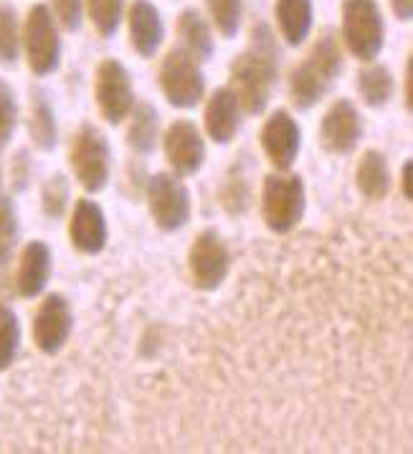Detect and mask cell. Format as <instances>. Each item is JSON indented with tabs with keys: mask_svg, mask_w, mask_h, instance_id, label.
Wrapping results in <instances>:
<instances>
[{
	"mask_svg": "<svg viewBox=\"0 0 413 454\" xmlns=\"http://www.w3.org/2000/svg\"><path fill=\"white\" fill-rule=\"evenodd\" d=\"M221 206L231 216H241L252 208V185H249V178L244 176L241 168H231V173L223 178Z\"/></svg>",
	"mask_w": 413,
	"mask_h": 454,
	"instance_id": "obj_25",
	"label": "cell"
},
{
	"mask_svg": "<svg viewBox=\"0 0 413 454\" xmlns=\"http://www.w3.org/2000/svg\"><path fill=\"white\" fill-rule=\"evenodd\" d=\"M69 163L76 181L87 193L105 191L112 176V150L107 135L97 125H84L74 137Z\"/></svg>",
	"mask_w": 413,
	"mask_h": 454,
	"instance_id": "obj_6",
	"label": "cell"
},
{
	"mask_svg": "<svg viewBox=\"0 0 413 454\" xmlns=\"http://www.w3.org/2000/svg\"><path fill=\"white\" fill-rule=\"evenodd\" d=\"M231 91L246 114H261L269 107L271 91L279 79V46L267 23H256L249 34V46L234 56L231 67Z\"/></svg>",
	"mask_w": 413,
	"mask_h": 454,
	"instance_id": "obj_1",
	"label": "cell"
},
{
	"mask_svg": "<svg viewBox=\"0 0 413 454\" xmlns=\"http://www.w3.org/2000/svg\"><path fill=\"white\" fill-rule=\"evenodd\" d=\"M11 176H13V188H16V191H26L28 178H31V158H28V153H26V150H20L19 155L13 158Z\"/></svg>",
	"mask_w": 413,
	"mask_h": 454,
	"instance_id": "obj_34",
	"label": "cell"
},
{
	"mask_svg": "<svg viewBox=\"0 0 413 454\" xmlns=\"http://www.w3.org/2000/svg\"><path fill=\"white\" fill-rule=\"evenodd\" d=\"M162 150L178 178L196 176L206 163V140L191 120H175L168 125L162 135Z\"/></svg>",
	"mask_w": 413,
	"mask_h": 454,
	"instance_id": "obj_11",
	"label": "cell"
},
{
	"mask_svg": "<svg viewBox=\"0 0 413 454\" xmlns=\"http://www.w3.org/2000/svg\"><path fill=\"white\" fill-rule=\"evenodd\" d=\"M401 193L403 199L411 200V160L401 165Z\"/></svg>",
	"mask_w": 413,
	"mask_h": 454,
	"instance_id": "obj_36",
	"label": "cell"
},
{
	"mask_svg": "<svg viewBox=\"0 0 413 454\" xmlns=\"http://www.w3.org/2000/svg\"><path fill=\"white\" fill-rule=\"evenodd\" d=\"M28 132H31L34 145L43 153L54 150L56 143H58V125H56L54 109L41 91H34V97H31Z\"/></svg>",
	"mask_w": 413,
	"mask_h": 454,
	"instance_id": "obj_24",
	"label": "cell"
},
{
	"mask_svg": "<svg viewBox=\"0 0 413 454\" xmlns=\"http://www.w3.org/2000/svg\"><path fill=\"white\" fill-rule=\"evenodd\" d=\"M345 69V51L340 36L324 28L312 43L309 54L289 72V97L297 109H312L323 99L332 82Z\"/></svg>",
	"mask_w": 413,
	"mask_h": 454,
	"instance_id": "obj_2",
	"label": "cell"
},
{
	"mask_svg": "<svg viewBox=\"0 0 413 454\" xmlns=\"http://www.w3.org/2000/svg\"><path fill=\"white\" fill-rule=\"evenodd\" d=\"M203 122H206L208 137L216 145H229L234 140L238 125H241V105H238L231 87H221L208 97Z\"/></svg>",
	"mask_w": 413,
	"mask_h": 454,
	"instance_id": "obj_18",
	"label": "cell"
},
{
	"mask_svg": "<svg viewBox=\"0 0 413 454\" xmlns=\"http://www.w3.org/2000/svg\"><path fill=\"white\" fill-rule=\"evenodd\" d=\"M355 185L368 200H383L391 191V168L380 150H365L355 168Z\"/></svg>",
	"mask_w": 413,
	"mask_h": 454,
	"instance_id": "obj_20",
	"label": "cell"
},
{
	"mask_svg": "<svg viewBox=\"0 0 413 454\" xmlns=\"http://www.w3.org/2000/svg\"><path fill=\"white\" fill-rule=\"evenodd\" d=\"M56 23H61L66 31H79L84 19V0H51V8Z\"/></svg>",
	"mask_w": 413,
	"mask_h": 454,
	"instance_id": "obj_33",
	"label": "cell"
},
{
	"mask_svg": "<svg viewBox=\"0 0 413 454\" xmlns=\"http://www.w3.org/2000/svg\"><path fill=\"white\" fill-rule=\"evenodd\" d=\"M144 200L150 216L162 231H178L191 221V193L175 173H155L147 178Z\"/></svg>",
	"mask_w": 413,
	"mask_h": 454,
	"instance_id": "obj_8",
	"label": "cell"
},
{
	"mask_svg": "<svg viewBox=\"0 0 413 454\" xmlns=\"http://www.w3.org/2000/svg\"><path fill=\"white\" fill-rule=\"evenodd\" d=\"M20 348V323L19 315L8 305H0V373L8 371Z\"/></svg>",
	"mask_w": 413,
	"mask_h": 454,
	"instance_id": "obj_28",
	"label": "cell"
},
{
	"mask_svg": "<svg viewBox=\"0 0 413 454\" xmlns=\"http://www.w3.org/2000/svg\"><path fill=\"white\" fill-rule=\"evenodd\" d=\"M160 87L168 105L175 109H193L206 94V76L200 61L183 46H173L160 64Z\"/></svg>",
	"mask_w": 413,
	"mask_h": 454,
	"instance_id": "obj_7",
	"label": "cell"
},
{
	"mask_svg": "<svg viewBox=\"0 0 413 454\" xmlns=\"http://www.w3.org/2000/svg\"><path fill=\"white\" fill-rule=\"evenodd\" d=\"M69 239H72L74 249L82 254L105 252L109 239L107 216L97 200L79 199L74 203L72 218H69Z\"/></svg>",
	"mask_w": 413,
	"mask_h": 454,
	"instance_id": "obj_15",
	"label": "cell"
},
{
	"mask_svg": "<svg viewBox=\"0 0 413 454\" xmlns=\"http://www.w3.org/2000/svg\"><path fill=\"white\" fill-rule=\"evenodd\" d=\"M19 244V214L11 199H0V267L11 262Z\"/></svg>",
	"mask_w": 413,
	"mask_h": 454,
	"instance_id": "obj_31",
	"label": "cell"
},
{
	"mask_svg": "<svg viewBox=\"0 0 413 454\" xmlns=\"http://www.w3.org/2000/svg\"><path fill=\"white\" fill-rule=\"evenodd\" d=\"M19 128V102L11 84L0 79V147L5 145Z\"/></svg>",
	"mask_w": 413,
	"mask_h": 454,
	"instance_id": "obj_32",
	"label": "cell"
},
{
	"mask_svg": "<svg viewBox=\"0 0 413 454\" xmlns=\"http://www.w3.org/2000/svg\"><path fill=\"white\" fill-rule=\"evenodd\" d=\"M66 206H69V181L66 176L56 173L41 188V208L51 221H58L66 214Z\"/></svg>",
	"mask_w": 413,
	"mask_h": 454,
	"instance_id": "obj_30",
	"label": "cell"
},
{
	"mask_svg": "<svg viewBox=\"0 0 413 454\" xmlns=\"http://www.w3.org/2000/svg\"><path fill=\"white\" fill-rule=\"evenodd\" d=\"M51 249L46 241L34 239L23 247L19 259V272H16V287H19L20 297L34 300L41 292L46 290L49 279H51Z\"/></svg>",
	"mask_w": 413,
	"mask_h": 454,
	"instance_id": "obj_17",
	"label": "cell"
},
{
	"mask_svg": "<svg viewBox=\"0 0 413 454\" xmlns=\"http://www.w3.org/2000/svg\"><path fill=\"white\" fill-rule=\"evenodd\" d=\"M307 208L305 181L287 170L269 173L261 183V218L274 234H289Z\"/></svg>",
	"mask_w": 413,
	"mask_h": 454,
	"instance_id": "obj_4",
	"label": "cell"
},
{
	"mask_svg": "<svg viewBox=\"0 0 413 454\" xmlns=\"http://www.w3.org/2000/svg\"><path fill=\"white\" fill-rule=\"evenodd\" d=\"M127 34H129V43L137 54L143 59H152L165 38L160 11L150 0H135L127 8Z\"/></svg>",
	"mask_w": 413,
	"mask_h": 454,
	"instance_id": "obj_16",
	"label": "cell"
},
{
	"mask_svg": "<svg viewBox=\"0 0 413 454\" xmlns=\"http://www.w3.org/2000/svg\"><path fill=\"white\" fill-rule=\"evenodd\" d=\"M84 11L90 16L94 31L102 38L117 34L122 16H125V0H84Z\"/></svg>",
	"mask_w": 413,
	"mask_h": 454,
	"instance_id": "obj_27",
	"label": "cell"
},
{
	"mask_svg": "<svg viewBox=\"0 0 413 454\" xmlns=\"http://www.w3.org/2000/svg\"><path fill=\"white\" fill-rule=\"evenodd\" d=\"M274 19L279 26V36L284 38L287 46H302L309 38L315 19L312 0H277Z\"/></svg>",
	"mask_w": 413,
	"mask_h": 454,
	"instance_id": "obj_19",
	"label": "cell"
},
{
	"mask_svg": "<svg viewBox=\"0 0 413 454\" xmlns=\"http://www.w3.org/2000/svg\"><path fill=\"white\" fill-rule=\"evenodd\" d=\"M211 20L223 38H234L244 19V0H206Z\"/></svg>",
	"mask_w": 413,
	"mask_h": 454,
	"instance_id": "obj_29",
	"label": "cell"
},
{
	"mask_svg": "<svg viewBox=\"0 0 413 454\" xmlns=\"http://www.w3.org/2000/svg\"><path fill=\"white\" fill-rule=\"evenodd\" d=\"M391 11L398 20L409 23L413 16V0H391Z\"/></svg>",
	"mask_w": 413,
	"mask_h": 454,
	"instance_id": "obj_35",
	"label": "cell"
},
{
	"mask_svg": "<svg viewBox=\"0 0 413 454\" xmlns=\"http://www.w3.org/2000/svg\"><path fill=\"white\" fill-rule=\"evenodd\" d=\"M340 41L358 61H376L386 43V20L378 0H342Z\"/></svg>",
	"mask_w": 413,
	"mask_h": 454,
	"instance_id": "obj_3",
	"label": "cell"
},
{
	"mask_svg": "<svg viewBox=\"0 0 413 454\" xmlns=\"http://www.w3.org/2000/svg\"><path fill=\"white\" fill-rule=\"evenodd\" d=\"M188 272L200 292L218 290L231 272V254L216 229H206L188 252Z\"/></svg>",
	"mask_w": 413,
	"mask_h": 454,
	"instance_id": "obj_10",
	"label": "cell"
},
{
	"mask_svg": "<svg viewBox=\"0 0 413 454\" xmlns=\"http://www.w3.org/2000/svg\"><path fill=\"white\" fill-rule=\"evenodd\" d=\"M160 137V114L147 102L135 105L129 112V128H127V145L137 155H150Z\"/></svg>",
	"mask_w": 413,
	"mask_h": 454,
	"instance_id": "obj_22",
	"label": "cell"
},
{
	"mask_svg": "<svg viewBox=\"0 0 413 454\" xmlns=\"http://www.w3.org/2000/svg\"><path fill=\"white\" fill-rule=\"evenodd\" d=\"M20 49L26 54L28 69L36 76L54 74L61 64V36L58 23L49 5L36 3L28 8L23 28H20Z\"/></svg>",
	"mask_w": 413,
	"mask_h": 454,
	"instance_id": "obj_5",
	"label": "cell"
},
{
	"mask_svg": "<svg viewBox=\"0 0 413 454\" xmlns=\"http://www.w3.org/2000/svg\"><path fill=\"white\" fill-rule=\"evenodd\" d=\"M20 56L19 13L11 3L0 0V64L13 67Z\"/></svg>",
	"mask_w": 413,
	"mask_h": 454,
	"instance_id": "obj_26",
	"label": "cell"
},
{
	"mask_svg": "<svg viewBox=\"0 0 413 454\" xmlns=\"http://www.w3.org/2000/svg\"><path fill=\"white\" fill-rule=\"evenodd\" d=\"M180 46L198 61H208L214 56V34L208 20L198 8H185L178 16Z\"/></svg>",
	"mask_w": 413,
	"mask_h": 454,
	"instance_id": "obj_21",
	"label": "cell"
},
{
	"mask_svg": "<svg viewBox=\"0 0 413 454\" xmlns=\"http://www.w3.org/2000/svg\"><path fill=\"white\" fill-rule=\"evenodd\" d=\"M406 107L413 109V61H406Z\"/></svg>",
	"mask_w": 413,
	"mask_h": 454,
	"instance_id": "obj_37",
	"label": "cell"
},
{
	"mask_svg": "<svg viewBox=\"0 0 413 454\" xmlns=\"http://www.w3.org/2000/svg\"><path fill=\"white\" fill-rule=\"evenodd\" d=\"M0 185H3V168H0Z\"/></svg>",
	"mask_w": 413,
	"mask_h": 454,
	"instance_id": "obj_38",
	"label": "cell"
},
{
	"mask_svg": "<svg viewBox=\"0 0 413 454\" xmlns=\"http://www.w3.org/2000/svg\"><path fill=\"white\" fill-rule=\"evenodd\" d=\"M74 327V312L64 294H46L34 315V343L41 353L56 356L69 343Z\"/></svg>",
	"mask_w": 413,
	"mask_h": 454,
	"instance_id": "obj_12",
	"label": "cell"
},
{
	"mask_svg": "<svg viewBox=\"0 0 413 454\" xmlns=\"http://www.w3.org/2000/svg\"><path fill=\"white\" fill-rule=\"evenodd\" d=\"M94 99H97L99 114L109 125H122L129 117V112L135 107V90H132V76L122 61L105 59L97 67Z\"/></svg>",
	"mask_w": 413,
	"mask_h": 454,
	"instance_id": "obj_9",
	"label": "cell"
},
{
	"mask_svg": "<svg viewBox=\"0 0 413 454\" xmlns=\"http://www.w3.org/2000/svg\"><path fill=\"white\" fill-rule=\"evenodd\" d=\"M362 137V117L350 99H338L324 112L320 125V143L332 155H347Z\"/></svg>",
	"mask_w": 413,
	"mask_h": 454,
	"instance_id": "obj_13",
	"label": "cell"
},
{
	"mask_svg": "<svg viewBox=\"0 0 413 454\" xmlns=\"http://www.w3.org/2000/svg\"><path fill=\"white\" fill-rule=\"evenodd\" d=\"M261 147L277 170H289L302 147V129L287 109L271 112L261 128Z\"/></svg>",
	"mask_w": 413,
	"mask_h": 454,
	"instance_id": "obj_14",
	"label": "cell"
},
{
	"mask_svg": "<svg viewBox=\"0 0 413 454\" xmlns=\"http://www.w3.org/2000/svg\"><path fill=\"white\" fill-rule=\"evenodd\" d=\"M395 91V82L391 69L386 64L368 61V67L358 74V94L368 107L380 109L391 102Z\"/></svg>",
	"mask_w": 413,
	"mask_h": 454,
	"instance_id": "obj_23",
	"label": "cell"
}]
</instances>
